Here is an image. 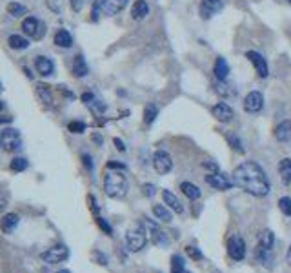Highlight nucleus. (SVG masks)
Returning <instances> with one entry per match:
<instances>
[{"mask_svg": "<svg viewBox=\"0 0 291 273\" xmlns=\"http://www.w3.org/2000/svg\"><path fill=\"white\" fill-rule=\"evenodd\" d=\"M228 142L231 144L233 150H237L239 153H244V148H242V144H240V138L235 135H228Z\"/></svg>", "mask_w": 291, "mask_h": 273, "instance_id": "obj_37", "label": "nucleus"}, {"mask_svg": "<svg viewBox=\"0 0 291 273\" xmlns=\"http://www.w3.org/2000/svg\"><path fill=\"white\" fill-rule=\"evenodd\" d=\"M113 142H115V146H117L119 152H126V146H124V142H122L120 138H113Z\"/></svg>", "mask_w": 291, "mask_h": 273, "instance_id": "obj_46", "label": "nucleus"}, {"mask_svg": "<svg viewBox=\"0 0 291 273\" xmlns=\"http://www.w3.org/2000/svg\"><path fill=\"white\" fill-rule=\"evenodd\" d=\"M13 121V117H0V124H9Z\"/></svg>", "mask_w": 291, "mask_h": 273, "instance_id": "obj_47", "label": "nucleus"}, {"mask_svg": "<svg viewBox=\"0 0 291 273\" xmlns=\"http://www.w3.org/2000/svg\"><path fill=\"white\" fill-rule=\"evenodd\" d=\"M213 73H215L216 80H226L228 75H230V66H228V62L226 59L222 57H218L215 62V68H213Z\"/></svg>", "mask_w": 291, "mask_h": 273, "instance_id": "obj_23", "label": "nucleus"}, {"mask_svg": "<svg viewBox=\"0 0 291 273\" xmlns=\"http://www.w3.org/2000/svg\"><path fill=\"white\" fill-rule=\"evenodd\" d=\"M127 2L129 0H100V8L106 16H113L126 8Z\"/></svg>", "mask_w": 291, "mask_h": 273, "instance_id": "obj_13", "label": "nucleus"}, {"mask_svg": "<svg viewBox=\"0 0 291 273\" xmlns=\"http://www.w3.org/2000/svg\"><path fill=\"white\" fill-rule=\"evenodd\" d=\"M146 244H148V233H146V229L144 226H135V228H129L126 233V246L129 251H140L146 248Z\"/></svg>", "mask_w": 291, "mask_h": 273, "instance_id": "obj_3", "label": "nucleus"}, {"mask_svg": "<svg viewBox=\"0 0 291 273\" xmlns=\"http://www.w3.org/2000/svg\"><path fill=\"white\" fill-rule=\"evenodd\" d=\"M35 68H37V71L42 76H49V75H53V71H55V64H53L51 59L40 55V57L35 59Z\"/></svg>", "mask_w": 291, "mask_h": 273, "instance_id": "obj_17", "label": "nucleus"}, {"mask_svg": "<svg viewBox=\"0 0 291 273\" xmlns=\"http://www.w3.org/2000/svg\"><path fill=\"white\" fill-rule=\"evenodd\" d=\"M155 190H157V188H155L153 184H144V186H142V193H144L146 197H153V195L157 193Z\"/></svg>", "mask_w": 291, "mask_h": 273, "instance_id": "obj_39", "label": "nucleus"}, {"mask_svg": "<svg viewBox=\"0 0 291 273\" xmlns=\"http://www.w3.org/2000/svg\"><path fill=\"white\" fill-rule=\"evenodd\" d=\"M275 136L280 142H290L291 140V121H282L275 128Z\"/></svg>", "mask_w": 291, "mask_h": 273, "instance_id": "obj_20", "label": "nucleus"}, {"mask_svg": "<svg viewBox=\"0 0 291 273\" xmlns=\"http://www.w3.org/2000/svg\"><path fill=\"white\" fill-rule=\"evenodd\" d=\"M2 107H4V104H2V100H0V111H2Z\"/></svg>", "mask_w": 291, "mask_h": 273, "instance_id": "obj_52", "label": "nucleus"}, {"mask_svg": "<svg viewBox=\"0 0 291 273\" xmlns=\"http://www.w3.org/2000/svg\"><path fill=\"white\" fill-rule=\"evenodd\" d=\"M286 2H288V4H290V6H291V0H286Z\"/></svg>", "mask_w": 291, "mask_h": 273, "instance_id": "obj_53", "label": "nucleus"}, {"mask_svg": "<svg viewBox=\"0 0 291 273\" xmlns=\"http://www.w3.org/2000/svg\"><path fill=\"white\" fill-rule=\"evenodd\" d=\"M93 100H95V95H93V93H84V95H82V102H84V104H88V106H90Z\"/></svg>", "mask_w": 291, "mask_h": 273, "instance_id": "obj_44", "label": "nucleus"}, {"mask_svg": "<svg viewBox=\"0 0 291 273\" xmlns=\"http://www.w3.org/2000/svg\"><path fill=\"white\" fill-rule=\"evenodd\" d=\"M24 71H26V76H28V78H33V73H31L30 69H28V68H24Z\"/></svg>", "mask_w": 291, "mask_h": 273, "instance_id": "obj_49", "label": "nucleus"}, {"mask_svg": "<svg viewBox=\"0 0 291 273\" xmlns=\"http://www.w3.org/2000/svg\"><path fill=\"white\" fill-rule=\"evenodd\" d=\"M69 4H71V9L78 13V11L82 9V6H84V0H69Z\"/></svg>", "mask_w": 291, "mask_h": 273, "instance_id": "obj_40", "label": "nucleus"}, {"mask_svg": "<svg viewBox=\"0 0 291 273\" xmlns=\"http://www.w3.org/2000/svg\"><path fill=\"white\" fill-rule=\"evenodd\" d=\"M28 167V160L22 159V157H16V159L11 160V169L13 171H24Z\"/></svg>", "mask_w": 291, "mask_h": 273, "instance_id": "obj_35", "label": "nucleus"}, {"mask_svg": "<svg viewBox=\"0 0 291 273\" xmlns=\"http://www.w3.org/2000/svg\"><path fill=\"white\" fill-rule=\"evenodd\" d=\"M8 13L11 16H22V15H26V6H22V4H18V2H9L8 4Z\"/></svg>", "mask_w": 291, "mask_h": 273, "instance_id": "obj_30", "label": "nucleus"}, {"mask_svg": "<svg viewBox=\"0 0 291 273\" xmlns=\"http://www.w3.org/2000/svg\"><path fill=\"white\" fill-rule=\"evenodd\" d=\"M153 215H155L160 222H166V224H169V222L173 220V215H171V212H169V208L164 206V204L153 206Z\"/></svg>", "mask_w": 291, "mask_h": 273, "instance_id": "obj_24", "label": "nucleus"}, {"mask_svg": "<svg viewBox=\"0 0 291 273\" xmlns=\"http://www.w3.org/2000/svg\"><path fill=\"white\" fill-rule=\"evenodd\" d=\"M233 182L239 186L240 190H244L253 197H266L271 190L266 171L253 160H246V162H242L235 167Z\"/></svg>", "mask_w": 291, "mask_h": 273, "instance_id": "obj_1", "label": "nucleus"}, {"mask_svg": "<svg viewBox=\"0 0 291 273\" xmlns=\"http://www.w3.org/2000/svg\"><path fill=\"white\" fill-rule=\"evenodd\" d=\"M129 184L122 171H107L104 177V191L109 198H124L127 195Z\"/></svg>", "mask_w": 291, "mask_h": 273, "instance_id": "obj_2", "label": "nucleus"}, {"mask_svg": "<svg viewBox=\"0 0 291 273\" xmlns=\"http://www.w3.org/2000/svg\"><path fill=\"white\" fill-rule=\"evenodd\" d=\"M278 208L280 212L286 215V217H291V198L290 197H282L278 200Z\"/></svg>", "mask_w": 291, "mask_h": 273, "instance_id": "obj_34", "label": "nucleus"}, {"mask_svg": "<svg viewBox=\"0 0 291 273\" xmlns=\"http://www.w3.org/2000/svg\"><path fill=\"white\" fill-rule=\"evenodd\" d=\"M150 13V6H148V2L146 0H137L133 4V8H131V16H133L135 20H142V18H146Z\"/></svg>", "mask_w": 291, "mask_h": 273, "instance_id": "obj_21", "label": "nucleus"}, {"mask_svg": "<svg viewBox=\"0 0 291 273\" xmlns=\"http://www.w3.org/2000/svg\"><path fill=\"white\" fill-rule=\"evenodd\" d=\"M0 91H2V84H0Z\"/></svg>", "mask_w": 291, "mask_h": 273, "instance_id": "obj_54", "label": "nucleus"}, {"mask_svg": "<svg viewBox=\"0 0 291 273\" xmlns=\"http://www.w3.org/2000/svg\"><path fill=\"white\" fill-rule=\"evenodd\" d=\"M202 166L206 167V169H208V171H211V173H218V166H216L215 162H204V164H202Z\"/></svg>", "mask_w": 291, "mask_h": 273, "instance_id": "obj_41", "label": "nucleus"}, {"mask_svg": "<svg viewBox=\"0 0 291 273\" xmlns=\"http://www.w3.org/2000/svg\"><path fill=\"white\" fill-rule=\"evenodd\" d=\"M8 44L11 49H28L30 47V40L20 35H9Z\"/></svg>", "mask_w": 291, "mask_h": 273, "instance_id": "obj_28", "label": "nucleus"}, {"mask_svg": "<svg viewBox=\"0 0 291 273\" xmlns=\"http://www.w3.org/2000/svg\"><path fill=\"white\" fill-rule=\"evenodd\" d=\"M211 113H213V117H215L218 122H231L233 121V109L226 102H218V104H215L213 106V109H211Z\"/></svg>", "mask_w": 291, "mask_h": 273, "instance_id": "obj_15", "label": "nucleus"}, {"mask_svg": "<svg viewBox=\"0 0 291 273\" xmlns=\"http://www.w3.org/2000/svg\"><path fill=\"white\" fill-rule=\"evenodd\" d=\"M57 273H71V272H69V270H59Z\"/></svg>", "mask_w": 291, "mask_h": 273, "instance_id": "obj_51", "label": "nucleus"}, {"mask_svg": "<svg viewBox=\"0 0 291 273\" xmlns=\"http://www.w3.org/2000/svg\"><path fill=\"white\" fill-rule=\"evenodd\" d=\"M67 129H69L71 133H84V131H86V124L78 121H73V122H69Z\"/></svg>", "mask_w": 291, "mask_h": 273, "instance_id": "obj_36", "label": "nucleus"}, {"mask_svg": "<svg viewBox=\"0 0 291 273\" xmlns=\"http://www.w3.org/2000/svg\"><path fill=\"white\" fill-rule=\"evenodd\" d=\"M180 191H182L189 200H199V198H200V190H199V186H195L193 182H182V184H180Z\"/></svg>", "mask_w": 291, "mask_h": 273, "instance_id": "obj_26", "label": "nucleus"}, {"mask_svg": "<svg viewBox=\"0 0 291 273\" xmlns=\"http://www.w3.org/2000/svg\"><path fill=\"white\" fill-rule=\"evenodd\" d=\"M55 44L59 47H71L73 46V37L67 30H59L55 33Z\"/></svg>", "mask_w": 291, "mask_h": 273, "instance_id": "obj_27", "label": "nucleus"}, {"mask_svg": "<svg viewBox=\"0 0 291 273\" xmlns=\"http://www.w3.org/2000/svg\"><path fill=\"white\" fill-rule=\"evenodd\" d=\"M35 90H37V97L40 99V102H44L46 106H53V93H51V88H49L47 84L38 82L37 86H35Z\"/></svg>", "mask_w": 291, "mask_h": 273, "instance_id": "obj_19", "label": "nucleus"}, {"mask_svg": "<svg viewBox=\"0 0 291 273\" xmlns=\"http://www.w3.org/2000/svg\"><path fill=\"white\" fill-rule=\"evenodd\" d=\"M107 167L109 169H126V166L120 164V162H107Z\"/></svg>", "mask_w": 291, "mask_h": 273, "instance_id": "obj_45", "label": "nucleus"}, {"mask_svg": "<svg viewBox=\"0 0 291 273\" xmlns=\"http://www.w3.org/2000/svg\"><path fill=\"white\" fill-rule=\"evenodd\" d=\"M93 140H95V142H98V144H100V142H102V138H100V136H98V135H95V136H93Z\"/></svg>", "mask_w": 291, "mask_h": 273, "instance_id": "obj_50", "label": "nucleus"}, {"mask_svg": "<svg viewBox=\"0 0 291 273\" xmlns=\"http://www.w3.org/2000/svg\"><path fill=\"white\" fill-rule=\"evenodd\" d=\"M286 262L291 266V246L288 248V253H286Z\"/></svg>", "mask_w": 291, "mask_h": 273, "instance_id": "obj_48", "label": "nucleus"}, {"mask_svg": "<svg viewBox=\"0 0 291 273\" xmlns=\"http://www.w3.org/2000/svg\"><path fill=\"white\" fill-rule=\"evenodd\" d=\"M157 115H158V107L155 106V104H150V106L146 107V111H144V122L150 126V124H153V122H155Z\"/></svg>", "mask_w": 291, "mask_h": 273, "instance_id": "obj_32", "label": "nucleus"}, {"mask_svg": "<svg viewBox=\"0 0 291 273\" xmlns=\"http://www.w3.org/2000/svg\"><path fill=\"white\" fill-rule=\"evenodd\" d=\"M153 167H155V171H157L158 175L169 173V171H171V167H173L171 155H169L168 152H164V150L155 152V155H153Z\"/></svg>", "mask_w": 291, "mask_h": 273, "instance_id": "obj_8", "label": "nucleus"}, {"mask_svg": "<svg viewBox=\"0 0 291 273\" xmlns=\"http://www.w3.org/2000/svg\"><path fill=\"white\" fill-rule=\"evenodd\" d=\"M97 224H98V226H100V228H102V229H104V231H106V235H113L111 226H109V224H107V220L102 219L100 215H97Z\"/></svg>", "mask_w": 291, "mask_h": 273, "instance_id": "obj_38", "label": "nucleus"}, {"mask_svg": "<svg viewBox=\"0 0 291 273\" xmlns=\"http://www.w3.org/2000/svg\"><path fill=\"white\" fill-rule=\"evenodd\" d=\"M186 253L189 258H193V260H202L204 258V255H202V251L197 248V246H193V244H189V246H186Z\"/></svg>", "mask_w": 291, "mask_h": 273, "instance_id": "obj_33", "label": "nucleus"}, {"mask_svg": "<svg viewBox=\"0 0 291 273\" xmlns=\"http://www.w3.org/2000/svg\"><path fill=\"white\" fill-rule=\"evenodd\" d=\"M276 169L284 184H291V159H282L278 162Z\"/></svg>", "mask_w": 291, "mask_h": 273, "instance_id": "obj_25", "label": "nucleus"}, {"mask_svg": "<svg viewBox=\"0 0 291 273\" xmlns=\"http://www.w3.org/2000/svg\"><path fill=\"white\" fill-rule=\"evenodd\" d=\"M90 73V68H88V62L84 59L82 55H77L75 61H73V75L78 76V78H82Z\"/></svg>", "mask_w": 291, "mask_h": 273, "instance_id": "obj_22", "label": "nucleus"}, {"mask_svg": "<svg viewBox=\"0 0 291 273\" xmlns=\"http://www.w3.org/2000/svg\"><path fill=\"white\" fill-rule=\"evenodd\" d=\"M264 106V97H262L260 91H251L247 93L246 99H244V109L246 113H259Z\"/></svg>", "mask_w": 291, "mask_h": 273, "instance_id": "obj_11", "label": "nucleus"}, {"mask_svg": "<svg viewBox=\"0 0 291 273\" xmlns=\"http://www.w3.org/2000/svg\"><path fill=\"white\" fill-rule=\"evenodd\" d=\"M228 255L233 260H244L246 257V243L240 235H231L228 239Z\"/></svg>", "mask_w": 291, "mask_h": 273, "instance_id": "obj_7", "label": "nucleus"}, {"mask_svg": "<svg viewBox=\"0 0 291 273\" xmlns=\"http://www.w3.org/2000/svg\"><path fill=\"white\" fill-rule=\"evenodd\" d=\"M171 273H189L186 268V262H184V257L175 253L171 257Z\"/></svg>", "mask_w": 291, "mask_h": 273, "instance_id": "obj_29", "label": "nucleus"}, {"mask_svg": "<svg viewBox=\"0 0 291 273\" xmlns=\"http://www.w3.org/2000/svg\"><path fill=\"white\" fill-rule=\"evenodd\" d=\"M18 222H20V217H18L16 213H8V215H4L2 220H0V229H2L6 235H9V233H13L16 229Z\"/></svg>", "mask_w": 291, "mask_h": 273, "instance_id": "obj_16", "label": "nucleus"}, {"mask_svg": "<svg viewBox=\"0 0 291 273\" xmlns=\"http://www.w3.org/2000/svg\"><path fill=\"white\" fill-rule=\"evenodd\" d=\"M22 31L31 38H42L46 35V26L35 16H28L22 20Z\"/></svg>", "mask_w": 291, "mask_h": 273, "instance_id": "obj_10", "label": "nucleus"}, {"mask_svg": "<svg viewBox=\"0 0 291 273\" xmlns=\"http://www.w3.org/2000/svg\"><path fill=\"white\" fill-rule=\"evenodd\" d=\"M273 244H275V235H273V231L266 229V231L262 233V241H260L259 246L266 248V250H273Z\"/></svg>", "mask_w": 291, "mask_h": 273, "instance_id": "obj_31", "label": "nucleus"}, {"mask_svg": "<svg viewBox=\"0 0 291 273\" xmlns=\"http://www.w3.org/2000/svg\"><path fill=\"white\" fill-rule=\"evenodd\" d=\"M162 198H164V204L168 206L169 210H173V212H177V213L184 212V206H182V202L179 200V197H177L175 193H171L169 190L162 191Z\"/></svg>", "mask_w": 291, "mask_h": 273, "instance_id": "obj_18", "label": "nucleus"}, {"mask_svg": "<svg viewBox=\"0 0 291 273\" xmlns=\"http://www.w3.org/2000/svg\"><path fill=\"white\" fill-rule=\"evenodd\" d=\"M206 182H208L211 188L220 190V191H228L235 186V182L230 179V175L220 173V171H218V173H208L206 175Z\"/></svg>", "mask_w": 291, "mask_h": 273, "instance_id": "obj_9", "label": "nucleus"}, {"mask_svg": "<svg viewBox=\"0 0 291 273\" xmlns=\"http://www.w3.org/2000/svg\"><path fill=\"white\" fill-rule=\"evenodd\" d=\"M22 146V136H20V131L18 129H13V128H8L4 129L2 133H0V148L4 150V152H15Z\"/></svg>", "mask_w": 291, "mask_h": 273, "instance_id": "obj_6", "label": "nucleus"}, {"mask_svg": "<svg viewBox=\"0 0 291 273\" xmlns=\"http://www.w3.org/2000/svg\"><path fill=\"white\" fill-rule=\"evenodd\" d=\"M82 162H84V166L88 167L90 171H91V169H93V160H91L90 155H86V153H84V155H82Z\"/></svg>", "mask_w": 291, "mask_h": 273, "instance_id": "obj_42", "label": "nucleus"}, {"mask_svg": "<svg viewBox=\"0 0 291 273\" xmlns=\"http://www.w3.org/2000/svg\"><path fill=\"white\" fill-rule=\"evenodd\" d=\"M142 226H144L146 233L150 237L151 244H155V246H168L169 244V237L160 229V226H158L157 222H153L150 219H142Z\"/></svg>", "mask_w": 291, "mask_h": 273, "instance_id": "obj_4", "label": "nucleus"}, {"mask_svg": "<svg viewBox=\"0 0 291 273\" xmlns=\"http://www.w3.org/2000/svg\"><path fill=\"white\" fill-rule=\"evenodd\" d=\"M40 258L47 264H59V262H64L69 258V250H67L66 244H55L46 251H42Z\"/></svg>", "mask_w": 291, "mask_h": 273, "instance_id": "obj_5", "label": "nucleus"}, {"mask_svg": "<svg viewBox=\"0 0 291 273\" xmlns=\"http://www.w3.org/2000/svg\"><path fill=\"white\" fill-rule=\"evenodd\" d=\"M224 6L222 0H202L200 2V16L202 18H211L215 16Z\"/></svg>", "mask_w": 291, "mask_h": 273, "instance_id": "obj_14", "label": "nucleus"}, {"mask_svg": "<svg viewBox=\"0 0 291 273\" xmlns=\"http://www.w3.org/2000/svg\"><path fill=\"white\" fill-rule=\"evenodd\" d=\"M93 255H95V257L98 258V264L107 266V257H106V255H102V253H100V251H95V253H93Z\"/></svg>", "mask_w": 291, "mask_h": 273, "instance_id": "obj_43", "label": "nucleus"}, {"mask_svg": "<svg viewBox=\"0 0 291 273\" xmlns=\"http://www.w3.org/2000/svg\"><path fill=\"white\" fill-rule=\"evenodd\" d=\"M246 57H247V61L255 66V71H257V75L260 76V78H266V76L269 75L268 62H266V59H264L260 53H257V51H247Z\"/></svg>", "mask_w": 291, "mask_h": 273, "instance_id": "obj_12", "label": "nucleus"}]
</instances>
